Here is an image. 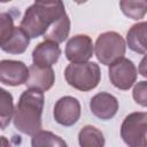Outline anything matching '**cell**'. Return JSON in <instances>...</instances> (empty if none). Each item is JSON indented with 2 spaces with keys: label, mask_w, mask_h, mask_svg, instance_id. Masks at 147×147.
I'll return each mask as SVG.
<instances>
[{
  "label": "cell",
  "mask_w": 147,
  "mask_h": 147,
  "mask_svg": "<svg viewBox=\"0 0 147 147\" xmlns=\"http://www.w3.org/2000/svg\"><path fill=\"white\" fill-rule=\"evenodd\" d=\"M65 14L62 1H36L25 10L20 26L30 38L44 37L48 29Z\"/></svg>",
  "instance_id": "1"
},
{
  "label": "cell",
  "mask_w": 147,
  "mask_h": 147,
  "mask_svg": "<svg viewBox=\"0 0 147 147\" xmlns=\"http://www.w3.org/2000/svg\"><path fill=\"white\" fill-rule=\"evenodd\" d=\"M44 92L36 88H26L20 96L14 114V125L16 130L34 136L41 131V114L44 109Z\"/></svg>",
  "instance_id": "2"
},
{
  "label": "cell",
  "mask_w": 147,
  "mask_h": 147,
  "mask_svg": "<svg viewBox=\"0 0 147 147\" xmlns=\"http://www.w3.org/2000/svg\"><path fill=\"white\" fill-rule=\"evenodd\" d=\"M64 78L71 87L87 92L99 85L101 71L95 62L70 63L64 69Z\"/></svg>",
  "instance_id": "3"
},
{
  "label": "cell",
  "mask_w": 147,
  "mask_h": 147,
  "mask_svg": "<svg viewBox=\"0 0 147 147\" xmlns=\"http://www.w3.org/2000/svg\"><path fill=\"white\" fill-rule=\"evenodd\" d=\"M125 51L126 42L124 38L115 31H107L99 34L94 45L95 56L98 61L105 65H111L123 59Z\"/></svg>",
  "instance_id": "4"
},
{
  "label": "cell",
  "mask_w": 147,
  "mask_h": 147,
  "mask_svg": "<svg viewBox=\"0 0 147 147\" xmlns=\"http://www.w3.org/2000/svg\"><path fill=\"white\" fill-rule=\"evenodd\" d=\"M121 137L129 147H147V113L129 114L122 122Z\"/></svg>",
  "instance_id": "5"
},
{
  "label": "cell",
  "mask_w": 147,
  "mask_h": 147,
  "mask_svg": "<svg viewBox=\"0 0 147 147\" xmlns=\"http://www.w3.org/2000/svg\"><path fill=\"white\" fill-rule=\"evenodd\" d=\"M108 74L110 83L116 88L122 91L131 88L134 85L138 76V71L134 63L126 57H123L109 65Z\"/></svg>",
  "instance_id": "6"
},
{
  "label": "cell",
  "mask_w": 147,
  "mask_h": 147,
  "mask_svg": "<svg viewBox=\"0 0 147 147\" xmlns=\"http://www.w3.org/2000/svg\"><path fill=\"white\" fill-rule=\"evenodd\" d=\"M94 45L87 34H76L71 37L65 46V57L71 63H83L88 62L93 56Z\"/></svg>",
  "instance_id": "7"
},
{
  "label": "cell",
  "mask_w": 147,
  "mask_h": 147,
  "mask_svg": "<svg viewBox=\"0 0 147 147\" xmlns=\"http://www.w3.org/2000/svg\"><path fill=\"white\" fill-rule=\"evenodd\" d=\"M80 103L79 101L70 95L60 98L54 106V119L56 123L63 126H72L77 123L80 117Z\"/></svg>",
  "instance_id": "8"
},
{
  "label": "cell",
  "mask_w": 147,
  "mask_h": 147,
  "mask_svg": "<svg viewBox=\"0 0 147 147\" xmlns=\"http://www.w3.org/2000/svg\"><path fill=\"white\" fill-rule=\"evenodd\" d=\"M29 78V68L22 61L1 60L0 80L3 85L20 86L25 84Z\"/></svg>",
  "instance_id": "9"
},
{
  "label": "cell",
  "mask_w": 147,
  "mask_h": 147,
  "mask_svg": "<svg viewBox=\"0 0 147 147\" xmlns=\"http://www.w3.org/2000/svg\"><path fill=\"white\" fill-rule=\"evenodd\" d=\"M90 109L95 117L103 121H108L117 114L118 100L110 93L100 92L91 99Z\"/></svg>",
  "instance_id": "10"
},
{
  "label": "cell",
  "mask_w": 147,
  "mask_h": 147,
  "mask_svg": "<svg viewBox=\"0 0 147 147\" xmlns=\"http://www.w3.org/2000/svg\"><path fill=\"white\" fill-rule=\"evenodd\" d=\"M60 55H61V48L59 44L54 41L44 40L42 42H39L34 47L32 52V61L33 64L38 67L48 68L59 61Z\"/></svg>",
  "instance_id": "11"
},
{
  "label": "cell",
  "mask_w": 147,
  "mask_h": 147,
  "mask_svg": "<svg viewBox=\"0 0 147 147\" xmlns=\"http://www.w3.org/2000/svg\"><path fill=\"white\" fill-rule=\"evenodd\" d=\"M55 83V74L52 67L42 68L36 64L29 67V78L25 83L28 88H36L42 92L48 91Z\"/></svg>",
  "instance_id": "12"
},
{
  "label": "cell",
  "mask_w": 147,
  "mask_h": 147,
  "mask_svg": "<svg viewBox=\"0 0 147 147\" xmlns=\"http://www.w3.org/2000/svg\"><path fill=\"white\" fill-rule=\"evenodd\" d=\"M129 48L138 54H147V22L133 24L126 33Z\"/></svg>",
  "instance_id": "13"
},
{
  "label": "cell",
  "mask_w": 147,
  "mask_h": 147,
  "mask_svg": "<svg viewBox=\"0 0 147 147\" xmlns=\"http://www.w3.org/2000/svg\"><path fill=\"white\" fill-rule=\"evenodd\" d=\"M30 37L29 34L21 28L15 26L13 33L10 37L2 44H0L1 49L9 54H22L25 52L30 44Z\"/></svg>",
  "instance_id": "14"
},
{
  "label": "cell",
  "mask_w": 147,
  "mask_h": 147,
  "mask_svg": "<svg viewBox=\"0 0 147 147\" xmlns=\"http://www.w3.org/2000/svg\"><path fill=\"white\" fill-rule=\"evenodd\" d=\"M78 142L80 147H105L106 140L103 133L98 127L85 125L78 133Z\"/></svg>",
  "instance_id": "15"
},
{
  "label": "cell",
  "mask_w": 147,
  "mask_h": 147,
  "mask_svg": "<svg viewBox=\"0 0 147 147\" xmlns=\"http://www.w3.org/2000/svg\"><path fill=\"white\" fill-rule=\"evenodd\" d=\"M70 32V18L68 14L63 15L60 20H57L44 34V39L48 41H54L56 44L63 42Z\"/></svg>",
  "instance_id": "16"
},
{
  "label": "cell",
  "mask_w": 147,
  "mask_h": 147,
  "mask_svg": "<svg viewBox=\"0 0 147 147\" xmlns=\"http://www.w3.org/2000/svg\"><path fill=\"white\" fill-rule=\"evenodd\" d=\"M31 147H67L65 141L51 131H39L31 139Z\"/></svg>",
  "instance_id": "17"
},
{
  "label": "cell",
  "mask_w": 147,
  "mask_h": 147,
  "mask_svg": "<svg viewBox=\"0 0 147 147\" xmlns=\"http://www.w3.org/2000/svg\"><path fill=\"white\" fill-rule=\"evenodd\" d=\"M119 7L123 14L132 20H141L147 14V0H122Z\"/></svg>",
  "instance_id": "18"
},
{
  "label": "cell",
  "mask_w": 147,
  "mask_h": 147,
  "mask_svg": "<svg viewBox=\"0 0 147 147\" xmlns=\"http://www.w3.org/2000/svg\"><path fill=\"white\" fill-rule=\"evenodd\" d=\"M15 114L13 95L6 90H0V122L1 129L5 130L7 125L10 123L13 115Z\"/></svg>",
  "instance_id": "19"
},
{
  "label": "cell",
  "mask_w": 147,
  "mask_h": 147,
  "mask_svg": "<svg viewBox=\"0 0 147 147\" xmlns=\"http://www.w3.org/2000/svg\"><path fill=\"white\" fill-rule=\"evenodd\" d=\"M14 26V18L9 13H1L0 14V44L5 42L10 34L13 33Z\"/></svg>",
  "instance_id": "20"
},
{
  "label": "cell",
  "mask_w": 147,
  "mask_h": 147,
  "mask_svg": "<svg viewBox=\"0 0 147 147\" xmlns=\"http://www.w3.org/2000/svg\"><path fill=\"white\" fill-rule=\"evenodd\" d=\"M133 100L141 107H147V80L138 82L132 91Z\"/></svg>",
  "instance_id": "21"
},
{
  "label": "cell",
  "mask_w": 147,
  "mask_h": 147,
  "mask_svg": "<svg viewBox=\"0 0 147 147\" xmlns=\"http://www.w3.org/2000/svg\"><path fill=\"white\" fill-rule=\"evenodd\" d=\"M138 71H139V74H140L142 77L147 78V55H145V56L141 59V61H140V63H139Z\"/></svg>",
  "instance_id": "22"
},
{
  "label": "cell",
  "mask_w": 147,
  "mask_h": 147,
  "mask_svg": "<svg viewBox=\"0 0 147 147\" xmlns=\"http://www.w3.org/2000/svg\"><path fill=\"white\" fill-rule=\"evenodd\" d=\"M1 146L2 147H11V145L9 144V141L7 140L6 137H1Z\"/></svg>",
  "instance_id": "23"
}]
</instances>
